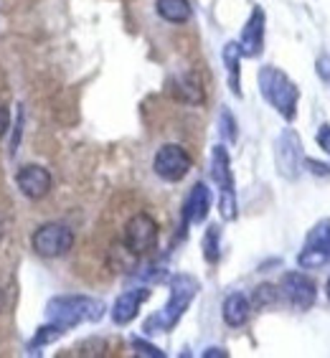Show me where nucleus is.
<instances>
[{
    "instance_id": "27",
    "label": "nucleus",
    "mask_w": 330,
    "mask_h": 358,
    "mask_svg": "<svg viewBox=\"0 0 330 358\" xmlns=\"http://www.w3.org/2000/svg\"><path fill=\"white\" fill-rule=\"evenodd\" d=\"M325 295H328V300H330V277H328V282H325Z\"/></svg>"
},
{
    "instance_id": "14",
    "label": "nucleus",
    "mask_w": 330,
    "mask_h": 358,
    "mask_svg": "<svg viewBox=\"0 0 330 358\" xmlns=\"http://www.w3.org/2000/svg\"><path fill=\"white\" fill-rule=\"evenodd\" d=\"M208 211H211V191H208L203 183H196L191 188L186 199V206H183V224H201L206 221Z\"/></svg>"
},
{
    "instance_id": "4",
    "label": "nucleus",
    "mask_w": 330,
    "mask_h": 358,
    "mask_svg": "<svg viewBox=\"0 0 330 358\" xmlns=\"http://www.w3.org/2000/svg\"><path fill=\"white\" fill-rule=\"evenodd\" d=\"M211 178L221 191V201H219L221 219L234 221L236 219L234 176H231V163H229V152L224 145H216L211 152Z\"/></svg>"
},
{
    "instance_id": "9",
    "label": "nucleus",
    "mask_w": 330,
    "mask_h": 358,
    "mask_svg": "<svg viewBox=\"0 0 330 358\" xmlns=\"http://www.w3.org/2000/svg\"><path fill=\"white\" fill-rule=\"evenodd\" d=\"M280 292L295 310H310L317 300V285L303 272H287L280 280Z\"/></svg>"
},
{
    "instance_id": "3",
    "label": "nucleus",
    "mask_w": 330,
    "mask_h": 358,
    "mask_svg": "<svg viewBox=\"0 0 330 358\" xmlns=\"http://www.w3.org/2000/svg\"><path fill=\"white\" fill-rule=\"evenodd\" d=\"M257 79H259L261 96L280 112V117L292 122V120L297 117V102H300V90H297V84L292 82L282 69H277V66H272V64H269V66H261Z\"/></svg>"
},
{
    "instance_id": "12",
    "label": "nucleus",
    "mask_w": 330,
    "mask_h": 358,
    "mask_svg": "<svg viewBox=\"0 0 330 358\" xmlns=\"http://www.w3.org/2000/svg\"><path fill=\"white\" fill-rule=\"evenodd\" d=\"M21 193L31 201H41L51 191V173L43 166H23L15 176Z\"/></svg>"
},
{
    "instance_id": "20",
    "label": "nucleus",
    "mask_w": 330,
    "mask_h": 358,
    "mask_svg": "<svg viewBox=\"0 0 330 358\" xmlns=\"http://www.w3.org/2000/svg\"><path fill=\"white\" fill-rule=\"evenodd\" d=\"M62 336H64V328H62V325L48 323V325H43V328H38V333H36V338H34V341H31V348H41V345L54 343L56 338H62Z\"/></svg>"
},
{
    "instance_id": "7",
    "label": "nucleus",
    "mask_w": 330,
    "mask_h": 358,
    "mask_svg": "<svg viewBox=\"0 0 330 358\" xmlns=\"http://www.w3.org/2000/svg\"><path fill=\"white\" fill-rule=\"evenodd\" d=\"M297 264L303 269H317L330 264V219L317 221L305 236V247L297 255Z\"/></svg>"
},
{
    "instance_id": "15",
    "label": "nucleus",
    "mask_w": 330,
    "mask_h": 358,
    "mask_svg": "<svg viewBox=\"0 0 330 358\" xmlns=\"http://www.w3.org/2000/svg\"><path fill=\"white\" fill-rule=\"evenodd\" d=\"M249 313H252V305L241 292H234L224 300V308H221V315H224V323L231 325V328H241V325L249 320Z\"/></svg>"
},
{
    "instance_id": "2",
    "label": "nucleus",
    "mask_w": 330,
    "mask_h": 358,
    "mask_svg": "<svg viewBox=\"0 0 330 358\" xmlns=\"http://www.w3.org/2000/svg\"><path fill=\"white\" fill-rule=\"evenodd\" d=\"M104 303L89 295H59L48 300L46 315L51 323L62 325L64 331L76 328L82 323H96L104 315Z\"/></svg>"
},
{
    "instance_id": "19",
    "label": "nucleus",
    "mask_w": 330,
    "mask_h": 358,
    "mask_svg": "<svg viewBox=\"0 0 330 358\" xmlns=\"http://www.w3.org/2000/svg\"><path fill=\"white\" fill-rule=\"evenodd\" d=\"M219 241H221V229L219 224H211V227L206 229V236H203V257H206L208 264H216L219 262Z\"/></svg>"
},
{
    "instance_id": "25",
    "label": "nucleus",
    "mask_w": 330,
    "mask_h": 358,
    "mask_svg": "<svg viewBox=\"0 0 330 358\" xmlns=\"http://www.w3.org/2000/svg\"><path fill=\"white\" fill-rule=\"evenodd\" d=\"M8 127H10V112L6 104H0V138L8 132Z\"/></svg>"
},
{
    "instance_id": "28",
    "label": "nucleus",
    "mask_w": 330,
    "mask_h": 358,
    "mask_svg": "<svg viewBox=\"0 0 330 358\" xmlns=\"http://www.w3.org/2000/svg\"><path fill=\"white\" fill-rule=\"evenodd\" d=\"M0 305H3V292H0Z\"/></svg>"
},
{
    "instance_id": "5",
    "label": "nucleus",
    "mask_w": 330,
    "mask_h": 358,
    "mask_svg": "<svg viewBox=\"0 0 330 358\" xmlns=\"http://www.w3.org/2000/svg\"><path fill=\"white\" fill-rule=\"evenodd\" d=\"M158 236H160L158 221L152 219L150 214L140 211V214H135L127 224H124L122 244L130 249L132 255L145 257L158 247Z\"/></svg>"
},
{
    "instance_id": "17",
    "label": "nucleus",
    "mask_w": 330,
    "mask_h": 358,
    "mask_svg": "<svg viewBox=\"0 0 330 358\" xmlns=\"http://www.w3.org/2000/svg\"><path fill=\"white\" fill-rule=\"evenodd\" d=\"M239 62H241V48L239 41H229L224 46V64H227L229 74V90L234 92L236 96H241V79H239Z\"/></svg>"
},
{
    "instance_id": "22",
    "label": "nucleus",
    "mask_w": 330,
    "mask_h": 358,
    "mask_svg": "<svg viewBox=\"0 0 330 358\" xmlns=\"http://www.w3.org/2000/svg\"><path fill=\"white\" fill-rule=\"evenodd\" d=\"M132 348H135L138 356H145V358H163L165 356L160 348H155V345L143 341V338H132Z\"/></svg>"
},
{
    "instance_id": "18",
    "label": "nucleus",
    "mask_w": 330,
    "mask_h": 358,
    "mask_svg": "<svg viewBox=\"0 0 330 358\" xmlns=\"http://www.w3.org/2000/svg\"><path fill=\"white\" fill-rule=\"evenodd\" d=\"M175 96L180 102L188 104H201L203 102V87L193 74H183L175 79Z\"/></svg>"
},
{
    "instance_id": "8",
    "label": "nucleus",
    "mask_w": 330,
    "mask_h": 358,
    "mask_svg": "<svg viewBox=\"0 0 330 358\" xmlns=\"http://www.w3.org/2000/svg\"><path fill=\"white\" fill-rule=\"evenodd\" d=\"M191 166H193L191 155L175 143L163 145V148L155 152V158H152V171H155V176L168 180V183H178V180L186 178Z\"/></svg>"
},
{
    "instance_id": "26",
    "label": "nucleus",
    "mask_w": 330,
    "mask_h": 358,
    "mask_svg": "<svg viewBox=\"0 0 330 358\" xmlns=\"http://www.w3.org/2000/svg\"><path fill=\"white\" fill-rule=\"evenodd\" d=\"M203 356H206V358H211V356H227V351H224V348H208Z\"/></svg>"
},
{
    "instance_id": "23",
    "label": "nucleus",
    "mask_w": 330,
    "mask_h": 358,
    "mask_svg": "<svg viewBox=\"0 0 330 358\" xmlns=\"http://www.w3.org/2000/svg\"><path fill=\"white\" fill-rule=\"evenodd\" d=\"M221 132H224V135H227V140H231V143L236 140V122L227 110L221 112Z\"/></svg>"
},
{
    "instance_id": "16",
    "label": "nucleus",
    "mask_w": 330,
    "mask_h": 358,
    "mask_svg": "<svg viewBox=\"0 0 330 358\" xmlns=\"http://www.w3.org/2000/svg\"><path fill=\"white\" fill-rule=\"evenodd\" d=\"M155 10L168 23H188L191 21V3L188 0H155Z\"/></svg>"
},
{
    "instance_id": "6",
    "label": "nucleus",
    "mask_w": 330,
    "mask_h": 358,
    "mask_svg": "<svg viewBox=\"0 0 330 358\" xmlns=\"http://www.w3.org/2000/svg\"><path fill=\"white\" fill-rule=\"evenodd\" d=\"M36 255L46 257V259H59V257L69 255L74 247V231L66 224H43L31 236Z\"/></svg>"
},
{
    "instance_id": "13",
    "label": "nucleus",
    "mask_w": 330,
    "mask_h": 358,
    "mask_svg": "<svg viewBox=\"0 0 330 358\" xmlns=\"http://www.w3.org/2000/svg\"><path fill=\"white\" fill-rule=\"evenodd\" d=\"M150 297V289L148 287H135V289H127L122 295L115 300L112 305V320L117 325H130L140 313V305L145 303Z\"/></svg>"
},
{
    "instance_id": "24",
    "label": "nucleus",
    "mask_w": 330,
    "mask_h": 358,
    "mask_svg": "<svg viewBox=\"0 0 330 358\" xmlns=\"http://www.w3.org/2000/svg\"><path fill=\"white\" fill-rule=\"evenodd\" d=\"M315 140H317V145H320V148L330 155V124H320Z\"/></svg>"
},
{
    "instance_id": "10",
    "label": "nucleus",
    "mask_w": 330,
    "mask_h": 358,
    "mask_svg": "<svg viewBox=\"0 0 330 358\" xmlns=\"http://www.w3.org/2000/svg\"><path fill=\"white\" fill-rule=\"evenodd\" d=\"M300 160H303V143L295 130H285L275 145V163L277 173L287 180H295L300 173Z\"/></svg>"
},
{
    "instance_id": "1",
    "label": "nucleus",
    "mask_w": 330,
    "mask_h": 358,
    "mask_svg": "<svg viewBox=\"0 0 330 358\" xmlns=\"http://www.w3.org/2000/svg\"><path fill=\"white\" fill-rule=\"evenodd\" d=\"M199 280L191 275H175L171 280V297H168V303L160 313L150 315L145 320L143 331L148 336H155V333H168L171 328H175L183 313L188 310V305L193 303V297L199 295Z\"/></svg>"
},
{
    "instance_id": "11",
    "label": "nucleus",
    "mask_w": 330,
    "mask_h": 358,
    "mask_svg": "<svg viewBox=\"0 0 330 358\" xmlns=\"http://www.w3.org/2000/svg\"><path fill=\"white\" fill-rule=\"evenodd\" d=\"M264 28H267V15H264V10H261L259 6H254L247 18V26H244V31H241V38H239L241 56L257 59V56L264 51Z\"/></svg>"
},
{
    "instance_id": "21",
    "label": "nucleus",
    "mask_w": 330,
    "mask_h": 358,
    "mask_svg": "<svg viewBox=\"0 0 330 358\" xmlns=\"http://www.w3.org/2000/svg\"><path fill=\"white\" fill-rule=\"evenodd\" d=\"M277 297H280V289L272 287V285H259V287L254 289V300L252 303L257 305V308H269V305L277 303Z\"/></svg>"
},
{
    "instance_id": "29",
    "label": "nucleus",
    "mask_w": 330,
    "mask_h": 358,
    "mask_svg": "<svg viewBox=\"0 0 330 358\" xmlns=\"http://www.w3.org/2000/svg\"><path fill=\"white\" fill-rule=\"evenodd\" d=\"M0 236H3V224H0Z\"/></svg>"
}]
</instances>
